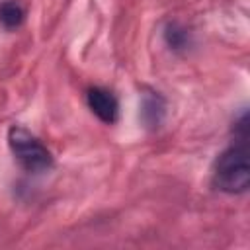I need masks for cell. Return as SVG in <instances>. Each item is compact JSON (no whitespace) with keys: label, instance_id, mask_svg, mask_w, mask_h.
<instances>
[{"label":"cell","instance_id":"cell-1","mask_svg":"<svg viewBox=\"0 0 250 250\" xmlns=\"http://www.w3.org/2000/svg\"><path fill=\"white\" fill-rule=\"evenodd\" d=\"M211 182L219 191L236 195L244 193L250 186L248 164V139H234L213 162Z\"/></svg>","mask_w":250,"mask_h":250},{"label":"cell","instance_id":"cell-2","mask_svg":"<svg viewBox=\"0 0 250 250\" xmlns=\"http://www.w3.org/2000/svg\"><path fill=\"white\" fill-rule=\"evenodd\" d=\"M8 146L18 164L29 174H41L53 168L51 150L21 125H12L8 129Z\"/></svg>","mask_w":250,"mask_h":250},{"label":"cell","instance_id":"cell-3","mask_svg":"<svg viewBox=\"0 0 250 250\" xmlns=\"http://www.w3.org/2000/svg\"><path fill=\"white\" fill-rule=\"evenodd\" d=\"M86 104L90 111L104 121L105 125H113L119 117V102L113 92L102 88V86H92L86 92Z\"/></svg>","mask_w":250,"mask_h":250},{"label":"cell","instance_id":"cell-4","mask_svg":"<svg viewBox=\"0 0 250 250\" xmlns=\"http://www.w3.org/2000/svg\"><path fill=\"white\" fill-rule=\"evenodd\" d=\"M139 117L143 121V125L148 131H156L164 119H166V100L160 92L156 90H145L141 94V111Z\"/></svg>","mask_w":250,"mask_h":250},{"label":"cell","instance_id":"cell-5","mask_svg":"<svg viewBox=\"0 0 250 250\" xmlns=\"http://www.w3.org/2000/svg\"><path fill=\"white\" fill-rule=\"evenodd\" d=\"M162 37H164V43L170 51L174 53H180V51H186L189 45H191V33L186 25H182L180 21H168L164 25V31H162Z\"/></svg>","mask_w":250,"mask_h":250},{"label":"cell","instance_id":"cell-6","mask_svg":"<svg viewBox=\"0 0 250 250\" xmlns=\"http://www.w3.org/2000/svg\"><path fill=\"white\" fill-rule=\"evenodd\" d=\"M25 10L18 0H6L0 4V23L6 29H16L23 23Z\"/></svg>","mask_w":250,"mask_h":250}]
</instances>
